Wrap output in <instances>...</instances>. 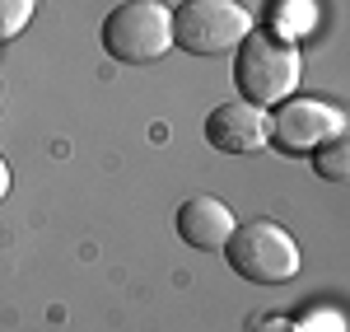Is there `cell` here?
Instances as JSON below:
<instances>
[{
  "label": "cell",
  "mask_w": 350,
  "mask_h": 332,
  "mask_svg": "<svg viewBox=\"0 0 350 332\" xmlns=\"http://www.w3.org/2000/svg\"><path fill=\"white\" fill-rule=\"evenodd\" d=\"M252 33V14L239 0H187L173 10V42L191 56L234 52Z\"/></svg>",
  "instance_id": "4"
},
{
  "label": "cell",
  "mask_w": 350,
  "mask_h": 332,
  "mask_svg": "<svg viewBox=\"0 0 350 332\" xmlns=\"http://www.w3.org/2000/svg\"><path fill=\"white\" fill-rule=\"evenodd\" d=\"M234 211L219 201V196H191L178 206V234H183V244L201 253H215L224 248V239L234 234Z\"/></svg>",
  "instance_id": "7"
},
{
  "label": "cell",
  "mask_w": 350,
  "mask_h": 332,
  "mask_svg": "<svg viewBox=\"0 0 350 332\" xmlns=\"http://www.w3.org/2000/svg\"><path fill=\"white\" fill-rule=\"evenodd\" d=\"M341 131H346V112L323 99H304V94H290L267 117V140H275V150L285 155H313L323 140Z\"/></svg>",
  "instance_id": "5"
},
{
  "label": "cell",
  "mask_w": 350,
  "mask_h": 332,
  "mask_svg": "<svg viewBox=\"0 0 350 332\" xmlns=\"http://www.w3.org/2000/svg\"><path fill=\"white\" fill-rule=\"evenodd\" d=\"M257 332H299V328H295V323H280V318H271V323H262Z\"/></svg>",
  "instance_id": "11"
},
{
  "label": "cell",
  "mask_w": 350,
  "mask_h": 332,
  "mask_svg": "<svg viewBox=\"0 0 350 332\" xmlns=\"http://www.w3.org/2000/svg\"><path fill=\"white\" fill-rule=\"evenodd\" d=\"M33 5L38 0H0V42L14 38V33H24L28 19H33Z\"/></svg>",
  "instance_id": "10"
},
{
  "label": "cell",
  "mask_w": 350,
  "mask_h": 332,
  "mask_svg": "<svg viewBox=\"0 0 350 332\" xmlns=\"http://www.w3.org/2000/svg\"><path fill=\"white\" fill-rule=\"evenodd\" d=\"M5 192H10V164L0 159V201H5Z\"/></svg>",
  "instance_id": "12"
},
{
  "label": "cell",
  "mask_w": 350,
  "mask_h": 332,
  "mask_svg": "<svg viewBox=\"0 0 350 332\" xmlns=\"http://www.w3.org/2000/svg\"><path fill=\"white\" fill-rule=\"evenodd\" d=\"M224 257L252 285H280V281L299 277V244L295 234L275 220L234 225V234L224 239Z\"/></svg>",
  "instance_id": "2"
},
{
  "label": "cell",
  "mask_w": 350,
  "mask_h": 332,
  "mask_svg": "<svg viewBox=\"0 0 350 332\" xmlns=\"http://www.w3.org/2000/svg\"><path fill=\"white\" fill-rule=\"evenodd\" d=\"M206 140L224 155H252V150L267 145V112L257 103H247V99H229V103L211 108Z\"/></svg>",
  "instance_id": "6"
},
{
  "label": "cell",
  "mask_w": 350,
  "mask_h": 332,
  "mask_svg": "<svg viewBox=\"0 0 350 332\" xmlns=\"http://www.w3.org/2000/svg\"><path fill=\"white\" fill-rule=\"evenodd\" d=\"M313 19H318V10L308 5V0H271V33L275 38H295V33H304V28H313Z\"/></svg>",
  "instance_id": "9"
},
{
  "label": "cell",
  "mask_w": 350,
  "mask_h": 332,
  "mask_svg": "<svg viewBox=\"0 0 350 332\" xmlns=\"http://www.w3.org/2000/svg\"><path fill=\"white\" fill-rule=\"evenodd\" d=\"M313 168L323 173L327 183H346L350 178V136L341 131V136L323 140L318 150H313Z\"/></svg>",
  "instance_id": "8"
},
{
  "label": "cell",
  "mask_w": 350,
  "mask_h": 332,
  "mask_svg": "<svg viewBox=\"0 0 350 332\" xmlns=\"http://www.w3.org/2000/svg\"><path fill=\"white\" fill-rule=\"evenodd\" d=\"M173 47V10L163 0H126L103 19V52L112 61H159Z\"/></svg>",
  "instance_id": "3"
},
{
  "label": "cell",
  "mask_w": 350,
  "mask_h": 332,
  "mask_svg": "<svg viewBox=\"0 0 350 332\" xmlns=\"http://www.w3.org/2000/svg\"><path fill=\"white\" fill-rule=\"evenodd\" d=\"M234 52H239L234 56V84L247 103L275 108L299 89L304 61H299V47L290 38H275L271 28H252Z\"/></svg>",
  "instance_id": "1"
}]
</instances>
